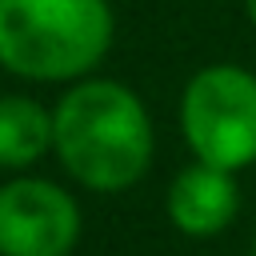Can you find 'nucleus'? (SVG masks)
<instances>
[{
	"instance_id": "2",
	"label": "nucleus",
	"mask_w": 256,
	"mask_h": 256,
	"mask_svg": "<svg viewBox=\"0 0 256 256\" xmlns=\"http://www.w3.org/2000/svg\"><path fill=\"white\" fill-rule=\"evenodd\" d=\"M112 44L104 0H0V64L28 80L92 72Z\"/></svg>"
},
{
	"instance_id": "1",
	"label": "nucleus",
	"mask_w": 256,
	"mask_h": 256,
	"mask_svg": "<svg viewBox=\"0 0 256 256\" xmlns=\"http://www.w3.org/2000/svg\"><path fill=\"white\" fill-rule=\"evenodd\" d=\"M52 152L92 192L132 188L152 164V120L116 80H80L52 112Z\"/></svg>"
},
{
	"instance_id": "3",
	"label": "nucleus",
	"mask_w": 256,
	"mask_h": 256,
	"mask_svg": "<svg viewBox=\"0 0 256 256\" xmlns=\"http://www.w3.org/2000/svg\"><path fill=\"white\" fill-rule=\"evenodd\" d=\"M180 128L204 164L228 172L256 164V76L236 64L200 68L180 96Z\"/></svg>"
},
{
	"instance_id": "4",
	"label": "nucleus",
	"mask_w": 256,
	"mask_h": 256,
	"mask_svg": "<svg viewBox=\"0 0 256 256\" xmlns=\"http://www.w3.org/2000/svg\"><path fill=\"white\" fill-rule=\"evenodd\" d=\"M80 240L76 200L40 176L0 184V256H68Z\"/></svg>"
},
{
	"instance_id": "7",
	"label": "nucleus",
	"mask_w": 256,
	"mask_h": 256,
	"mask_svg": "<svg viewBox=\"0 0 256 256\" xmlns=\"http://www.w3.org/2000/svg\"><path fill=\"white\" fill-rule=\"evenodd\" d=\"M244 8H248V16H252V24H256V0H244Z\"/></svg>"
},
{
	"instance_id": "6",
	"label": "nucleus",
	"mask_w": 256,
	"mask_h": 256,
	"mask_svg": "<svg viewBox=\"0 0 256 256\" xmlns=\"http://www.w3.org/2000/svg\"><path fill=\"white\" fill-rule=\"evenodd\" d=\"M52 148V112L28 96H0V168H28Z\"/></svg>"
},
{
	"instance_id": "5",
	"label": "nucleus",
	"mask_w": 256,
	"mask_h": 256,
	"mask_svg": "<svg viewBox=\"0 0 256 256\" xmlns=\"http://www.w3.org/2000/svg\"><path fill=\"white\" fill-rule=\"evenodd\" d=\"M168 220L184 232V236H216L224 232L236 212H240V188L232 180L228 168L216 164H188L172 184H168Z\"/></svg>"
},
{
	"instance_id": "8",
	"label": "nucleus",
	"mask_w": 256,
	"mask_h": 256,
	"mask_svg": "<svg viewBox=\"0 0 256 256\" xmlns=\"http://www.w3.org/2000/svg\"><path fill=\"white\" fill-rule=\"evenodd\" d=\"M252 256H256V240H252Z\"/></svg>"
}]
</instances>
